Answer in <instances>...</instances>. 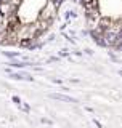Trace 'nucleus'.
Here are the masks:
<instances>
[{"label": "nucleus", "mask_w": 122, "mask_h": 128, "mask_svg": "<svg viewBox=\"0 0 122 128\" xmlns=\"http://www.w3.org/2000/svg\"><path fill=\"white\" fill-rule=\"evenodd\" d=\"M55 13H56V5L55 3H48V5L42 10V14H40V19H43V21H50L51 18L55 16Z\"/></svg>", "instance_id": "obj_1"}, {"label": "nucleus", "mask_w": 122, "mask_h": 128, "mask_svg": "<svg viewBox=\"0 0 122 128\" xmlns=\"http://www.w3.org/2000/svg\"><path fill=\"white\" fill-rule=\"evenodd\" d=\"M3 21H5V16H3L2 13H0V26H2V24H3Z\"/></svg>", "instance_id": "obj_2"}]
</instances>
